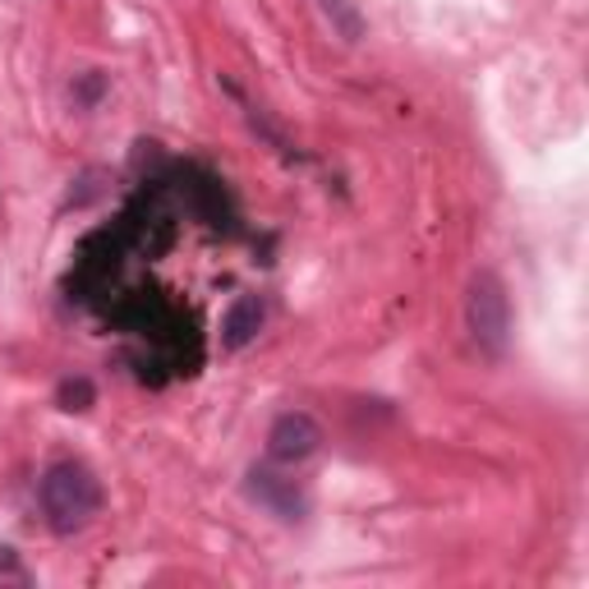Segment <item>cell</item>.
Listing matches in <instances>:
<instances>
[{
	"mask_svg": "<svg viewBox=\"0 0 589 589\" xmlns=\"http://www.w3.org/2000/svg\"><path fill=\"white\" fill-rule=\"evenodd\" d=\"M250 498L258 502V507H267L272 516H282V520H299L304 516V492H299V484L295 479H286V475H276V470H250Z\"/></svg>",
	"mask_w": 589,
	"mask_h": 589,
	"instance_id": "4",
	"label": "cell"
},
{
	"mask_svg": "<svg viewBox=\"0 0 589 589\" xmlns=\"http://www.w3.org/2000/svg\"><path fill=\"white\" fill-rule=\"evenodd\" d=\"M55 400H60V410L83 415V410H92V400H98V387H92V383L79 374V378H65V383H60Z\"/></svg>",
	"mask_w": 589,
	"mask_h": 589,
	"instance_id": "6",
	"label": "cell"
},
{
	"mask_svg": "<svg viewBox=\"0 0 589 589\" xmlns=\"http://www.w3.org/2000/svg\"><path fill=\"white\" fill-rule=\"evenodd\" d=\"M33 576L23 571V562H19V552L14 548H0V585H28Z\"/></svg>",
	"mask_w": 589,
	"mask_h": 589,
	"instance_id": "7",
	"label": "cell"
},
{
	"mask_svg": "<svg viewBox=\"0 0 589 589\" xmlns=\"http://www.w3.org/2000/svg\"><path fill=\"white\" fill-rule=\"evenodd\" d=\"M318 443H323V428H318L314 415H304V410H286L282 419L267 428V456L276 465H299V460H308V456L318 451Z\"/></svg>",
	"mask_w": 589,
	"mask_h": 589,
	"instance_id": "3",
	"label": "cell"
},
{
	"mask_svg": "<svg viewBox=\"0 0 589 589\" xmlns=\"http://www.w3.org/2000/svg\"><path fill=\"white\" fill-rule=\"evenodd\" d=\"M38 492H42L47 525H51L55 535H79L102 511V484L79 460H55L51 470L42 475Z\"/></svg>",
	"mask_w": 589,
	"mask_h": 589,
	"instance_id": "1",
	"label": "cell"
},
{
	"mask_svg": "<svg viewBox=\"0 0 589 589\" xmlns=\"http://www.w3.org/2000/svg\"><path fill=\"white\" fill-rule=\"evenodd\" d=\"M465 327H470L475 346L484 355H507V341H511V295L502 286L498 272H475L470 276V291H465Z\"/></svg>",
	"mask_w": 589,
	"mask_h": 589,
	"instance_id": "2",
	"label": "cell"
},
{
	"mask_svg": "<svg viewBox=\"0 0 589 589\" xmlns=\"http://www.w3.org/2000/svg\"><path fill=\"white\" fill-rule=\"evenodd\" d=\"M263 327V304L254 295H240L231 308H226V318H222V346L226 351H240V346H250V341L258 336Z\"/></svg>",
	"mask_w": 589,
	"mask_h": 589,
	"instance_id": "5",
	"label": "cell"
}]
</instances>
